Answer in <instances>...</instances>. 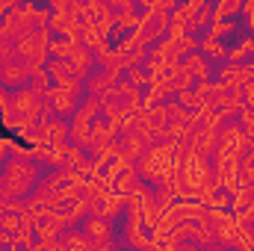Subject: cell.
I'll return each instance as SVG.
<instances>
[{
    "mask_svg": "<svg viewBox=\"0 0 254 251\" xmlns=\"http://www.w3.org/2000/svg\"><path fill=\"white\" fill-rule=\"evenodd\" d=\"M51 42H54L51 30H33L30 36H24L21 42H15L18 45V60L27 65L30 77L51 63Z\"/></svg>",
    "mask_w": 254,
    "mask_h": 251,
    "instance_id": "obj_1",
    "label": "cell"
},
{
    "mask_svg": "<svg viewBox=\"0 0 254 251\" xmlns=\"http://www.w3.org/2000/svg\"><path fill=\"white\" fill-rule=\"evenodd\" d=\"M169 24H172V18L166 12H139V30H136V36L142 39L145 48H154L163 39H169Z\"/></svg>",
    "mask_w": 254,
    "mask_h": 251,
    "instance_id": "obj_2",
    "label": "cell"
},
{
    "mask_svg": "<svg viewBox=\"0 0 254 251\" xmlns=\"http://www.w3.org/2000/svg\"><path fill=\"white\" fill-rule=\"evenodd\" d=\"M122 80H125V71H122V68H101V71H92V74L86 77L83 92H86V98L104 101Z\"/></svg>",
    "mask_w": 254,
    "mask_h": 251,
    "instance_id": "obj_3",
    "label": "cell"
},
{
    "mask_svg": "<svg viewBox=\"0 0 254 251\" xmlns=\"http://www.w3.org/2000/svg\"><path fill=\"white\" fill-rule=\"evenodd\" d=\"M125 246L133 251H151V234L142 225V216L136 210H127V222H125Z\"/></svg>",
    "mask_w": 254,
    "mask_h": 251,
    "instance_id": "obj_4",
    "label": "cell"
},
{
    "mask_svg": "<svg viewBox=\"0 0 254 251\" xmlns=\"http://www.w3.org/2000/svg\"><path fill=\"white\" fill-rule=\"evenodd\" d=\"M45 101L54 107V113L57 116H74L77 110H80V95H71V92H65V89H60V86H54L48 95H45Z\"/></svg>",
    "mask_w": 254,
    "mask_h": 251,
    "instance_id": "obj_5",
    "label": "cell"
},
{
    "mask_svg": "<svg viewBox=\"0 0 254 251\" xmlns=\"http://www.w3.org/2000/svg\"><path fill=\"white\" fill-rule=\"evenodd\" d=\"M0 86L9 92V89H24V86H30V71H27V65L21 63H12V65H0Z\"/></svg>",
    "mask_w": 254,
    "mask_h": 251,
    "instance_id": "obj_6",
    "label": "cell"
},
{
    "mask_svg": "<svg viewBox=\"0 0 254 251\" xmlns=\"http://www.w3.org/2000/svg\"><path fill=\"white\" fill-rule=\"evenodd\" d=\"M127 207V201L122 195H116V192H107L104 198H98L95 204H92V213L89 216H98V219H107V222H113L122 210Z\"/></svg>",
    "mask_w": 254,
    "mask_h": 251,
    "instance_id": "obj_7",
    "label": "cell"
},
{
    "mask_svg": "<svg viewBox=\"0 0 254 251\" xmlns=\"http://www.w3.org/2000/svg\"><path fill=\"white\" fill-rule=\"evenodd\" d=\"M181 68L190 74L195 83H210V80H213V65H210L207 57H201V54L184 57V60H181Z\"/></svg>",
    "mask_w": 254,
    "mask_h": 251,
    "instance_id": "obj_8",
    "label": "cell"
},
{
    "mask_svg": "<svg viewBox=\"0 0 254 251\" xmlns=\"http://www.w3.org/2000/svg\"><path fill=\"white\" fill-rule=\"evenodd\" d=\"M198 54L201 57H207V60H213V63H225L228 60V48H225V42L222 39H216V36H201V42H198Z\"/></svg>",
    "mask_w": 254,
    "mask_h": 251,
    "instance_id": "obj_9",
    "label": "cell"
},
{
    "mask_svg": "<svg viewBox=\"0 0 254 251\" xmlns=\"http://www.w3.org/2000/svg\"><path fill=\"white\" fill-rule=\"evenodd\" d=\"M83 234H86L92 243L113 240V222H107V219H98V216H89V219L83 222Z\"/></svg>",
    "mask_w": 254,
    "mask_h": 251,
    "instance_id": "obj_10",
    "label": "cell"
},
{
    "mask_svg": "<svg viewBox=\"0 0 254 251\" xmlns=\"http://www.w3.org/2000/svg\"><path fill=\"white\" fill-rule=\"evenodd\" d=\"M178 104H181L187 113H192V116H201V113H207V110H210L207 98H204V95H198L195 89H192V92H184V95H178Z\"/></svg>",
    "mask_w": 254,
    "mask_h": 251,
    "instance_id": "obj_11",
    "label": "cell"
},
{
    "mask_svg": "<svg viewBox=\"0 0 254 251\" xmlns=\"http://www.w3.org/2000/svg\"><path fill=\"white\" fill-rule=\"evenodd\" d=\"M45 71L51 74V80H54V86H60L63 80L68 77H77V71H74V65L68 63V60H51V63L45 65ZM80 80V77H77Z\"/></svg>",
    "mask_w": 254,
    "mask_h": 251,
    "instance_id": "obj_12",
    "label": "cell"
},
{
    "mask_svg": "<svg viewBox=\"0 0 254 251\" xmlns=\"http://www.w3.org/2000/svg\"><path fill=\"white\" fill-rule=\"evenodd\" d=\"M60 243H63V251H92V240L83 231H65Z\"/></svg>",
    "mask_w": 254,
    "mask_h": 251,
    "instance_id": "obj_13",
    "label": "cell"
},
{
    "mask_svg": "<svg viewBox=\"0 0 254 251\" xmlns=\"http://www.w3.org/2000/svg\"><path fill=\"white\" fill-rule=\"evenodd\" d=\"M240 15H243V0H219V3H213V18L237 21Z\"/></svg>",
    "mask_w": 254,
    "mask_h": 251,
    "instance_id": "obj_14",
    "label": "cell"
},
{
    "mask_svg": "<svg viewBox=\"0 0 254 251\" xmlns=\"http://www.w3.org/2000/svg\"><path fill=\"white\" fill-rule=\"evenodd\" d=\"M169 86H172L175 95H184V92H192V89H195V80L178 65V68H172V74H169Z\"/></svg>",
    "mask_w": 254,
    "mask_h": 251,
    "instance_id": "obj_15",
    "label": "cell"
},
{
    "mask_svg": "<svg viewBox=\"0 0 254 251\" xmlns=\"http://www.w3.org/2000/svg\"><path fill=\"white\" fill-rule=\"evenodd\" d=\"M139 181H142V178H139L136 166H130V169H127L125 175H122V178H119V181L113 184V192H116V195H122V198H127V195L133 192V187H136Z\"/></svg>",
    "mask_w": 254,
    "mask_h": 251,
    "instance_id": "obj_16",
    "label": "cell"
},
{
    "mask_svg": "<svg viewBox=\"0 0 254 251\" xmlns=\"http://www.w3.org/2000/svg\"><path fill=\"white\" fill-rule=\"evenodd\" d=\"M30 89H33L39 98H45V95L54 89V80H51V74H48L45 68H42V71H36V74L30 77Z\"/></svg>",
    "mask_w": 254,
    "mask_h": 251,
    "instance_id": "obj_17",
    "label": "cell"
},
{
    "mask_svg": "<svg viewBox=\"0 0 254 251\" xmlns=\"http://www.w3.org/2000/svg\"><path fill=\"white\" fill-rule=\"evenodd\" d=\"M77 45L80 42H71V39H54L51 42V60H71Z\"/></svg>",
    "mask_w": 254,
    "mask_h": 251,
    "instance_id": "obj_18",
    "label": "cell"
},
{
    "mask_svg": "<svg viewBox=\"0 0 254 251\" xmlns=\"http://www.w3.org/2000/svg\"><path fill=\"white\" fill-rule=\"evenodd\" d=\"M240 27V21H225V18H213L210 21V30H207V36H216V39H225L228 33H234Z\"/></svg>",
    "mask_w": 254,
    "mask_h": 251,
    "instance_id": "obj_19",
    "label": "cell"
},
{
    "mask_svg": "<svg viewBox=\"0 0 254 251\" xmlns=\"http://www.w3.org/2000/svg\"><path fill=\"white\" fill-rule=\"evenodd\" d=\"M125 80L130 83V86H133V89H139V92L151 86V80H148L145 68H127V71H125Z\"/></svg>",
    "mask_w": 254,
    "mask_h": 251,
    "instance_id": "obj_20",
    "label": "cell"
},
{
    "mask_svg": "<svg viewBox=\"0 0 254 251\" xmlns=\"http://www.w3.org/2000/svg\"><path fill=\"white\" fill-rule=\"evenodd\" d=\"M18 63V45L12 39H0V65Z\"/></svg>",
    "mask_w": 254,
    "mask_h": 251,
    "instance_id": "obj_21",
    "label": "cell"
},
{
    "mask_svg": "<svg viewBox=\"0 0 254 251\" xmlns=\"http://www.w3.org/2000/svg\"><path fill=\"white\" fill-rule=\"evenodd\" d=\"M240 18L246 21L249 36H254V0H246V3H243V15H240Z\"/></svg>",
    "mask_w": 254,
    "mask_h": 251,
    "instance_id": "obj_22",
    "label": "cell"
},
{
    "mask_svg": "<svg viewBox=\"0 0 254 251\" xmlns=\"http://www.w3.org/2000/svg\"><path fill=\"white\" fill-rule=\"evenodd\" d=\"M9 148H12V139H0V166L9 163Z\"/></svg>",
    "mask_w": 254,
    "mask_h": 251,
    "instance_id": "obj_23",
    "label": "cell"
},
{
    "mask_svg": "<svg viewBox=\"0 0 254 251\" xmlns=\"http://www.w3.org/2000/svg\"><path fill=\"white\" fill-rule=\"evenodd\" d=\"M175 251H201V249H198V246H192V243H181Z\"/></svg>",
    "mask_w": 254,
    "mask_h": 251,
    "instance_id": "obj_24",
    "label": "cell"
},
{
    "mask_svg": "<svg viewBox=\"0 0 254 251\" xmlns=\"http://www.w3.org/2000/svg\"><path fill=\"white\" fill-rule=\"evenodd\" d=\"M201 251H231V249H225V246H210V249H201Z\"/></svg>",
    "mask_w": 254,
    "mask_h": 251,
    "instance_id": "obj_25",
    "label": "cell"
},
{
    "mask_svg": "<svg viewBox=\"0 0 254 251\" xmlns=\"http://www.w3.org/2000/svg\"><path fill=\"white\" fill-rule=\"evenodd\" d=\"M0 187H3V178H0Z\"/></svg>",
    "mask_w": 254,
    "mask_h": 251,
    "instance_id": "obj_26",
    "label": "cell"
}]
</instances>
